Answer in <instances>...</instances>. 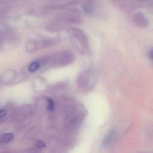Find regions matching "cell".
Returning <instances> with one entry per match:
<instances>
[{
    "mask_svg": "<svg viewBox=\"0 0 153 153\" xmlns=\"http://www.w3.org/2000/svg\"><path fill=\"white\" fill-rule=\"evenodd\" d=\"M75 59V55L72 52L65 50L46 56L43 61V63L50 66H60L69 64Z\"/></svg>",
    "mask_w": 153,
    "mask_h": 153,
    "instance_id": "cell-1",
    "label": "cell"
},
{
    "mask_svg": "<svg viewBox=\"0 0 153 153\" xmlns=\"http://www.w3.org/2000/svg\"><path fill=\"white\" fill-rule=\"evenodd\" d=\"M69 29L71 34V41L73 45L81 54H86L89 49V43L84 32L76 28H70Z\"/></svg>",
    "mask_w": 153,
    "mask_h": 153,
    "instance_id": "cell-2",
    "label": "cell"
},
{
    "mask_svg": "<svg viewBox=\"0 0 153 153\" xmlns=\"http://www.w3.org/2000/svg\"><path fill=\"white\" fill-rule=\"evenodd\" d=\"M60 39L58 37L49 38L40 40L36 43L37 48L40 49H46L51 47L60 42Z\"/></svg>",
    "mask_w": 153,
    "mask_h": 153,
    "instance_id": "cell-3",
    "label": "cell"
},
{
    "mask_svg": "<svg viewBox=\"0 0 153 153\" xmlns=\"http://www.w3.org/2000/svg\"><path fill=\"white\" fill-rule=\"evenodd\" d=\"M116 135V131L115 129H112L110 130L103 138L102 142V146L104 147H108L113 142Z\"/></svg>",
    "mask_w": 153,
    "mask_h": 153,
    "instance_id": "cell-4",
    "label": "cell"
},
{
    "mask_svg": "<svg viewBox=\"0 0 153 153\" xmlns=\"http://www.w3.org/2000/svg\"><path fill=\"white\" fill-rule=\"evenodd\" d=\"M134 22L137 25L140 27H146L148 26V22L145 16L140 13L135 14L134 16Z\"/></svg>",
    "mask_w": 153,
    "mask_h": 153,
    "instance_id": "cell-5",
    "label": "cell"
},
{
    "mask_svg": "<svg viewBox=\"0 0 153 153\" xmlns=\"http://www.w3.org/2000/svg\"><path fill=\"white\" fill-rule=\"evenodd\" d=\"M41 65V63L40 61H35L30 65L29 66H28V70L30 72H34L37 71L40 68Z\"/></svg>",
    "mask_w": 153,
    "mask_h": 153,
    "instance_id": "cell-6",
    "label": "cell"
},
{
    "mask_svg": "<svg viewBox=\"0 0 153 153\" xmlns=\"http://www.w3.org/2000/svg\"><path fill=\"white\" fill-rule=\"evenodd\" d=\"M13 135L11 133H7L3 135L0 138V142L5 143L11 142L13 139Z\"/></svg>",
    "mask_w": 153,
    "mask_h": 153,
    "instance_id": "cell-7",
    "label": "cell"
},
{
    "mask_svg": "<svg viewBox=\"0 0 153 153\" xmlns=\"http://www.w3.org/2000/svg\"><path fill=\"white\" fill-rule=\"evenodd\" d=\"M47 109L50 111H53L54 110V102L53 100L50 99H48L47 100Z\"/></svg>",
    "mask_w": 153,
    "mask_h": 153,
    "instance_id": "cell-8",
    "label": "cell"
},
{
    "mask_svg": "<svg viewBox=\"0 0 153 153\" xmlns=\"http://www.w3.org/2000/svg\"><path fill=\"white\" fill-rule=\"evenodd\" d=\"M36 146L37 147L39 148H44L46 147V144L44 142L41 141H39L36 143Z\"/></svg>",
    "mask_w": 153,
    "mask_h": 153,
    "instance_id": "cell-9",
    "label": "cell"
},
{
    "mask_svg": "<svg viewBox=\"0 0 153 153\" xmlns=\"http://www.w3.org/2000/svg\"><path fill=\"white\" fill-rule=\"evenodd\" d=\"M7 111L5 110L1 109L0 110V119L4 117L7 115Z\"/></svg>",
    "mask_w": 153,
    "mask_h": 153,
    "instance_id": "cell-10",
    "label": "cell"
},
{
    "mask_svg": "<svg viewBox=\"0 0 153 153\" xmlns=\"http://www.w3.org/2000/svg\"><path fill=\"white\" fill-rule=\"evenodd\" d=\"M148 56H149V58L152 61L153 63V48L151 49L150 51H149Z\"/></svg>",
    "mask_w": 153,
    "mask_h": 153,
    "instance_id": "cell-11",
    "label": "cell"
}]
</instances>
